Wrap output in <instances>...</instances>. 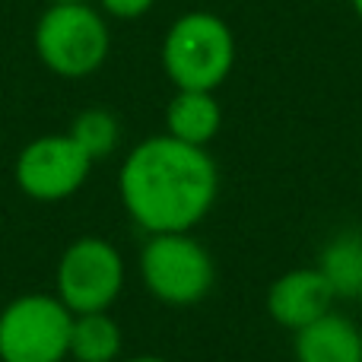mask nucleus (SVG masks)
<instances>
[{"mask_svg":"<svg viewBox=\"0 0 362 362\" xmlns=\"http://www.w3.org/2000/svg\"><path fill=\"white\" fill-rule=\"evenodd\" d=\"M95 6H99L108 19H124V23H131V19L146 16V13L156 6V0H95Z\"/></svg>","mask_w":362,"mask_h":362,"instance_id":"4468645a","label":"nucleus"},{"mask_svg":"<svg viewBox=\"0 0 362 362\" xmlns=\"http://www.w3.org/2000/svg\"><path fill=\"white\" fill-rule=\"evenodd\" d=\"M359 327H362V315H359Z\"/></svg>","mask_w":362,"mask_h":362,"instance_id":"a211bd4d","label":"nucleus"},{"mask_svg":"<svg viewBox=\"0 0 362 362\" xmlns=\"http://www.w3.org/2000/svg\"><path fill=\"white\" fill-rule=\"evenodd\" d=\"M223 127V105L204 89H175L165 105V134L181 144L206 146Z\"/></svg>","mask_w":362,"mask_h":362,"instance_id":"9d476101","label":"nucleus"},{"mask_svg":"<svg viewBox=\"0 0 362 362\" xmlns=\"http://www.w3.org/2000/svg\"><path fill=\"white\" fill-rule=\"evenodd\" d=\"M70 137L86 150L93 163L112 156L121 144V121L108 108H83L74 121H70Z\"/></svg>","mask_w":362,"mask_h":362,"instance_id":"ddd939ff","label":"nucleus"},{"mask_svg":"<svg viewBox=\"0 0 362 362\" xmlns=\"http://www.w3.org/2000/svg\"><path fill=\"white\" fill-rule=\"evenodd\" d=\"M74 312L57 296L29 293L0 312V362H67Z\"/></svg>","mask_w":362,"mask_h":362,"instance_id":"39448f33","label":"nucleus"},{"mask_svg":"<svg viewBox=\"0 0 362 362\" xmlns=\"http://www.w3.org/2000/svg\"><path fill=\"white\" fill-rule=\"evenodd\" d=\"M318 270L331 283L337 299L362 302V229L337 232L321 248Z\"/></svg>","mask_w":362,"mask_h":362,"instance_id":"9b49d317","label":"nucleus"},{"mask_svg":"<svg viewBox=\"0 0 362 362\" xmlns=\"http://www.w3.org/2000/svg\"><path fill=\"white\" fill-rule=\"evenodd\" d=\"M48 4H67V0H48Z\"/></svg>","mask_w":362,"mask_h":362,"instance_id":"f3484780","label":"nucleus"},{"mask_svg":"<svg viewBox=\"0 0 362 362\" xmlns=\"http://www.w3.org/2000/svg\"><path fill=\"white\" fill-rule=\"evenodd\" d=\"M121 346H124L121 327L108 312L74 315L67 350L70 362H118Z\"/></svg>","mask_w":362,"mask_h":362,"instance_id":"f8f14e48","label":"nucleus"},{"mask_svg":"<svg viewBox=\"0 0 362 362\" xmlns=\"http://www.w3.org/2000/svg\"><path fill=\"white\" fill-rule=\"evenodd\" d=\"M93 165L95 163L70 134H45L19 150L13 178L25 197L57 204V200L74 197L86 185Z\"/></svg>","mask_w":362,"mask_h":362,"instance_id":"0eeeda50","label":"nucleus"},{"mask_svg":"<svg viewBox=\"0 0 362 362\" xmlns=\"http://www.w3.org/2000/svg\"><path fill=\"white\" fill-rule=\"evenodd\" d=\"M159 57L175 89L216 93L235 67L232 25L210 10H187L165 29Z\"/></svg>","mask_w":362,"mask_h":362,"instance_id":"7ed1b4c3","label":"nucleus"},{"mask_svg":"<svg viewBox=\"0 0 362 362\" xmlns=\"http://www.w3.org/2000/svg\"><path fill=\"white\" fill-rule=\"evenodd\" d=\"M350 6H353V13L362 19V0H350Z\"/></svg>","mask_w":362,"mask_h":362,"instance_id":"dca6fc26","label":"nucleus"},{"mask_svg":"<svg viewBox=\"0 0 362 362\" xmlns=\"http://www.w3.org/2000/svg\"><path fill=\"white\" fill-rule=\"evenodd\" d=\"M140 276L153 299L165 305H197L213 289V257L191 232H159L140 251Z\"/></svg>","mask_w":362,"mask_h":362,"instance_id":"20e7f679","label":"nucleus"},{"mask_svg":"<svg viewBox=\"0 0 362 362\" xmlns=\"http://www.w3.org/2000/svg\"><path fill=\"white\" fill-rule=\"evenodd\" d=\"M334 302L337 296L318 267H296L276 276L267 289V315L293 334L334 312Z\"/></svg>","mask_w":362,"mask_h":362,"instance_id":"6e6552de","label":"nucleus"},{"mask_svg":"<svg viewBox=\"0 0 362 362\" xmlns=\"http://www.w3.org/2000/svg\"><path fill=\"white\" fill-rule=\"evenodd\" d=\"M93 0L48 4L35 23V54L48 74L61 80H86L99 74L112 51V29Z\"/></svg>","mask_w":362,"mask_h":362,"instance_id":"f03ea898","label":"nucleus"},{"mask_svg":"<svg viewBox=\"0 0 362 362\" xmlns=\"http://www.w3.org/2000/svg\"><path fill=\"white\" fill-rule=\"evenodd\" d=\"M54 286L57 299L74 315L108 312L124 289V257L105 238L83 235L64 248Z\"/></svg>","mask_w":362,"mask_h":362,"instance_id":"423d86ee","label":"nucleus"},{"mask_svg":"<svg viewBox=\"0 0 362 362\" xmlns=\"http://www.w3.org/2000/svg\"><path fill=\"white\" fill-rule=\"evenodd\" d=\"M118 362H169L163 356H131V359H118Z\"/></svg>","mask_w":362,"mask_h":362,"instance_id":"2eb2a0df","label":"nucleus"},{"mask_svg":"<svg viewBox=\"0 0 362 362\" xmlns=\"http://www.w3.org/2000/svg\"><path fill=\"white\" fill-rule=\"evenodd\" d=\"M118 194L127 216L146 235L191 232L216 204L219 172L206 146L181 144L172 134H153L124 156Z\"/></svg>","mask_w":362,"mask_h":362,"instance_id":"f257e3e1","label":"nucleus"},{"mask_svg":"<svg viewBox=\"0 0 362 362\" xmlns=\"http://www.w3.org/2000/svg\"><path fill=\"white\" fill-rule=\"evenodd\" d=\"M293 356L296 362H362V327L346 315L327 312L296 331Z\"/></svg>","mask_w":362,"mask_h":362,"instance_id":"1a4fd4ad","label":"nucleus"}]
</instances>
